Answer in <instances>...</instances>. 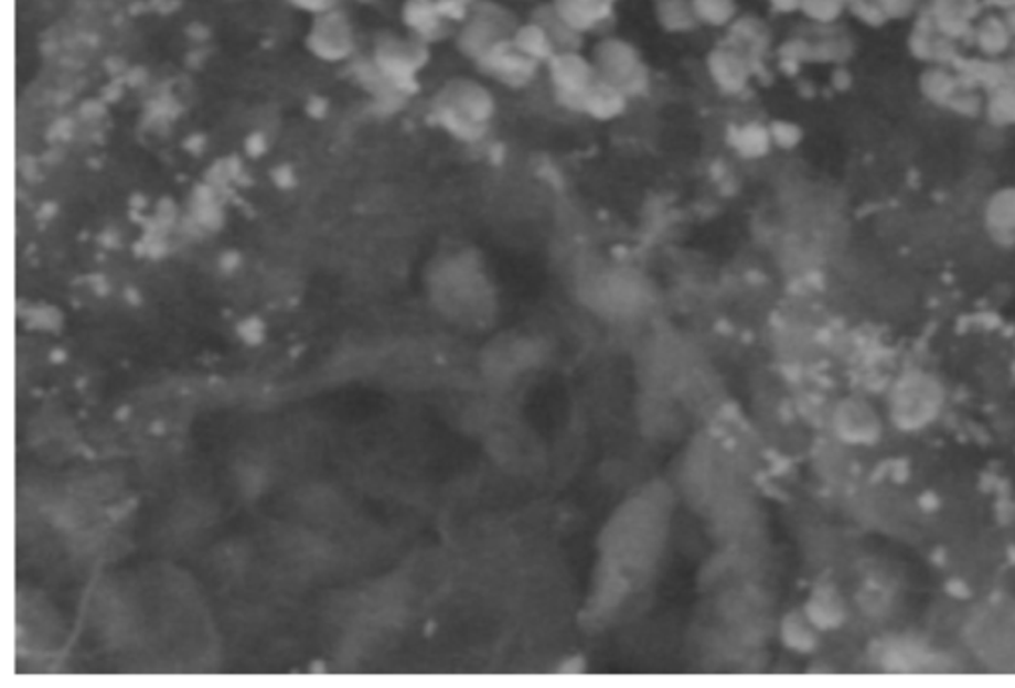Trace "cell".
<instances>
[{
  "label": "cell",
  "mask_w": 1015,
  "mask_h": 688,
  "mask_svg": "<svg viewBox=\"0 0 1015 688\" xmlns=\"http://www.w3.org/2000/svg\"><path fill=\"white\" fill-rule=\"evenodd\" d=\"M674 494L663 482H651L627 498L601 534V561L643 580L663 556L671 531Z\"/></svg>",
  "instance_id": "1"
},
{
  "label": "cell",
  "mask_w": 1015,
  "mask_h": 688,
  "mask_svg": "<svg viewBox=\"0 0 1015 688\" xmlns=\"http://www.w3.org/2000/svg\"><path fill=\"white\" fill-rule=\"evenodd\" d=\"M435 108L440 121L457 138L477 141L487 136L496 114V101L477 82H455L440 94Z\"/></svg>",
  "instance_id": "2"
},
{
  "label": "cell",
  "mask_w": 1015,
  "mask_h": 688,
  "mask_svg": "<svg viewBox=\"0 0 1015 688\" xmlns=\"http://www.w3.org/2000/svg\"><path fill=\"white\" fill-rule=\"evenodd\" d=\"M487 449L494 464L507 476H532L547 464V454L536 434L526 427L499 417L484 431Z\"/></svg>",
  "instance_id": "3"
},
{
  "label": "cell",
  "mask_w": 1015,
  "mask_h": 688,
  "mask_svg": "<svg viewBox=\"0 0 1015 688\" xmlns=\"http://www.w3.org/2000/svg\"><path fill=\"white\" fill-rule=\"evenodd\" d=\"M400 578L405 581L413 601L430 600L445 593L449 588H455L460 578V561L447 551H423L415 560H410Z\"/></svg>",
  "instance_id": "4"
},
{
  "label": "cell",
  "mask_w": 1015,
  "mask_h": 688,
  "mask_svg": "<svg viewBox=\"0 0 1015 688\" xmlns=\"http://www.w3.org/2000/svg\"><path fill=\"white\" fill-rule=\"evenodd\" d=\"M375 374L380 375L385 384L410 389L429 384L435 375V364L419 345H397L387 352H381Z\"/></svg>",
  "instance_id": "5"
},
{
  "label": "cell",
  "mask_w": 1015,
  "mask_h": 688,
  "mask_svg": "<svg viewBox=\"0 0 1015 688\" xmlns=\"http://www.w3.org/2000/svg\"><path fill=\"white\" fill-rule=\"evenodd\" d=\"M303 522L318 530H338L350 520V506L340 492L328 484H308L296 496Z\"/></svg>",
  "instance_id": "6"
},
{
  "label": "cell",
  "mask_w": 1015,
  "mask_h": 688,
  "mask_svg": "<svg viewBox=\"0 0 1015 688\" xmlns=\"http://www.w3.org/2000/svg\"><path fill=\"white\" fill-rule=\"evenodd\" d=\"M594 66H596L597 78L621 89L627 98L639 96L647 88V74L629 49L616 46V44L606 46L599 52Z\"/></svg>",
  "instance_id": "7"
},
{
  "label": "cell",
  "mask_w": 1015,
  "mask_h": 688,
  "mask_svg": "<svg viewBox=\"0 0 1015 688\" xmlns=\"http://www.w3.org/2000/svg\"><path fill=\"white\" fill-rule=\"evenodd\" d=\"M596 66L586 64L584 60L577 56H559L552 62V82L556 89L559 101L579 111L581 101L586 99L589 89L596 86L597 82Z\"/></svg>",
  "instance_id": "8"
},
{
  "label": "cell",
  "mask_w": 1015,
  "mask_h": 688,
  "mask_svg": "<svg viewBox=\"0 0 1015 688\" xmlns=\"http://www.w3.org/2000/svg\"><path fill=\"white\" fill-rule=\"evenodd\" d=\"M213 518H215V512L211 504L199 501V498H185L179 502L171 512L169 522H167V530L173 541H193L211 528Z\"/></svg>",
  "instance_id": "9"
},
{
  "label": "cell",
  "mask_w": 1015,
  "mask_h": 688,
  "mask_svg": "<svg viewBox=\"0 0 1015 688\" xmlns=\"http://www.w3.org/2000/svg\"><path fill=\"white\" fill-rule=\"evenodd\" d=\"M19 627L30 645L50 647L58 639V620L44 601L30 600L19 603Z\"/></svg>",
  "instance_id": "10"
},
{
  "label": "cell",
  "mask_w": 1015,
  "mask_h": 688,
  "mask_svg": "<svg viewBox=\"0 0 1015 688\" xmlns=\"http://www.w3.org/2000/svg\"><path fill=\"white\" fill-rule=\"evenodd\" d=\"M671 395L653 394L649 395V401L641 409V427L647 433L654 439H669L674 437L681 429L683 421V411L674 407L673 401L669 399Z\"/></svg>",
  "instance_id": "11"
},
{
  "label": "cell",
  "mask_w": 1015,
  "mask_h": 688,
  "mask_svg": "<svg viewBox=\"0 0 1015 688\" xmlns=\"http://www.w3.org/2000/svg\"><path fill=\"white\" fill-rule=\"evenodd\" d=\"M68 494L106 508L121 494V481L114 472H88L72 482Z\"/></svg>",
  "instance_id": "12"
},
{
  "label": "cell",
  "mask_w": 1015,
  "mask_h": 688,
  "mask_svg": "<svg viewBox=\"0 0 1015 688\" xmlns=\"http://www.w3.org/2000/svg\"><path fill=\"white\" fill-rule=\"evenodd\" d=\"M34 433V449L42 461L64 462L76 451L70 429H64V424L54 419L44 421Z\"/></svg>",
  "instance_id": "13"
},
{
  "label": "cell",
  "mask_w": 1015,
  "mask_h": 688,
  "mask_svg": "<svg viewBox=\"0 0 1015 688\" xmlns=\"http://www.w3.org/2000/svg\"><path fill=\"white\" fill-rule=\"evenodd\" d=\"M627 104H629V98L621 89L607 84L603 79H597L596 86L589 89L586 99L581 101L579 111H584L589 118L609 121V119L619 118L626 111Z\"/></svg>",
  "instance_id": "14"
},
{
  "label": "cell",
  "mask_w": 1015,
  "mask_h": 688,
  "mask_svg": "<svg viewBox=\"0 0 1015 688\" xmlns=\"http://www.w3.org/2000/svg\"><path fill=\"white\" fill-rule=\"evenodd\" d=\"M714 58L716 60L710 66V72H713L710 76H713L714 84L724 94H730V96L742 94L744 89L748 88V82H750V69L744 64L740 56H736V54H718Z\"/></svg>",
  "instance_id": "15"
},
{
  "label": "cell",
  "mask_w": 1015,
  "mask_h": 688,
  "mask_svg": "<svg viewBox=\"0 0 1015 688\" xmlns=\"http://www.w3.org/2000/svg\"><path fill=\"white\" fill-rule=\"evenodd\" d=\"M734 151L746 159H760L770 153L773 148L770 126H761L758 121H748L734 129L730 138Z\"/></svg>",
  "instance_id": "16"
},
{
  "label": "cell",
  "mask_w": 1015,
  "mask_h": 688,
  "mask_svg": "<svg viewBox=\"0 0 1015 688\" xmlns=\"http://www.w3.org/2000/svg\"><path fill=\"white\" fill-rule=\"evenodd\" d=\"M815 625L811 623L805 611H793L780 621V639L788 649L805 653L815 643Z\"/></svg>",
  "instance_id": "17"
},
{
  "label": "cell",
  "mask_w": 1015,
  "mask_h": 688,
  "mask_svg": "<svg viewBox=\"0 0 1015 688\" xmlns=\"http://www.w3.org/2000/svg\"><path fill=\"white\" fill-rule=\"evenodd\" d=\"M235 479L236 486L245 494H258L270 479V462L264 456L250 454L236 464Z\"/></svg>",
  "instance_id": "18"
},
{
  "label": "cell",
  "mask_w": 1015,
  "mask_h": 688,
  "mask_svg": "<svg viewBox=\"0 0 1015 688\" xmlns=\"http://www.w3.org/2000/svg\"><path fill=\"white\" fill-rule=\"evenodd\" d=\"M211 566H213V571H215L218 578H223V580H236L238 576H243L246 571V566H248V551H246L245 546H241V544H225V546H218V548L211 553Z\"/></svg>",
  "instance_id": "19"
},
{
  "label": "cell",
  "mask_w": 1015,
  "mask_h": 688,
  "mask_svg": "<svg viewBox=\"0 0 1015 688\" xmlns=\"http://www.w3.org/2000/svg\"><path fill=\"white\" fill-rule=\"evenodd\" d=\"M770 133L773 146H780V148H790L791 143L798 139L795 129L788 123H771Z\"/></svg>",
  "instance_id": "20"
}]
</instances>
